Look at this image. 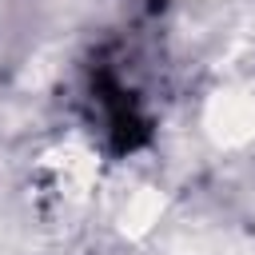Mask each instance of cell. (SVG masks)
<instances>
[{
    "instance_id": "1",
    "label": "cell",
    "mask_w": 255,
    "mask_h": 255,
    "mask_svg": "<svg viewBox=\"0 0 255 255\" xmlns=\"http://www.w3.org/2000/svg\"><path fill=\"white\" fill-rule=\"evenodd\" d=\"M211 131L223 139V143H243L255 135V96L251 92H227L215 100V112H211Z\"/></svg>"
}]
</instances>
